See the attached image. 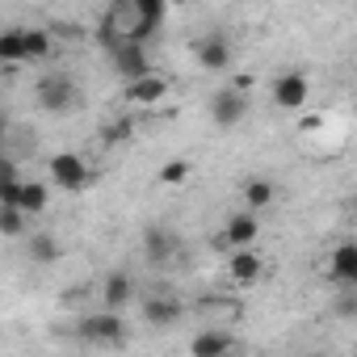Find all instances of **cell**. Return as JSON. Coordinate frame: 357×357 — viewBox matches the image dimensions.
I'll return each mask as SVG.
<instances>
[{
	"label": "cell",
	"mask_w": 357,
	"mask_h": 357,
	"mask_svg": "<svg viewBox=\"0 0 357 357\" xmlns=\"http://www.w3.org/2000/svg\"><path fill=\"white\" fill-rule=\"evenodd\" d=\"M194 55H198L202 72H227L231 68V43L223 34H202L198 47H194Z\"/></svg>",
	"instance_id": "ba28073f"
},
{
	"label": "cell",
	"mask_w": 357,
	"mask_h": 357,
	"mask_svg": "<svg viewBox=\"0 0 357 357\" xmlns=\"http://www.w3.org/2000/svg\"><path fill=\"white\" fill-rule=\"evenodd\" d=\"M336 315H357V294H344V298H336Z\"/></svg>",
	"instance_id": "d4e9b609"
},
{
	"label": "cell",
	"mask_w": 357,
	"mask_h": 357,
	"mask_svg": "<svg viewBox=\"0 0 357 357\" xmlns=\"http://www.w3.org/2000/svg\"><path fill=\"white\" fill-rule=\"evenodd\" d=\"M273 198H278V185H273V181H265V176H252V181L244 185V206H248V215L269 211V206H273Z\"/></svg>",
	"instance_id": "e0dca14e"
},
{
	"label": "cell",
	"mask_w": 357,
	"mask_h": 357,
	"mask_svg": "<svg viewBox=\"0 0 357 357\" xmlns=\"http://www.w3.org/2000/svg\"><path fill=\"white\" fill-rule=\"evenodd\" d=\"M130 135V122H114L109 126V143H118V139H126Z\"/></svg>",
	"instance_id": "484cf974"
},
{
	"label": "cell",
	"mask_w": 357,
	"mask_h": 357,
	"mask_svg": "<svg viewBox=\"0 0 357 357\" xmlns=\"http://www.w3.org/2000/svg\"><path fill=\"white\" fill-rule=\"evenodd\" d=\"M353 215H357V194H353Z\"/></svg>",
	"instance_id": "4316f807"
},
{
	"label": "cell",
	"mask_w": 357,
	"mask_h": 357,
	"mask_svg": "<svg viewBox=\"0 0 357 357\" xmlns=\"http://www.w3.org/2000/svg\"><path fill=\"white\" fill-rule=\"evenodd\" d=\"M328 278L336 286H357V244H336L332 257H328Z\"/></svg>",
	"instance_id": "30bf717a"
},
{
	"label": "cell",
	"mask_w": 357,
	"mask_h": 357,
	"mask_svg": "<svg viewBox=\"0 0 357 357\" xmlns=\"http://www.w3.org/2000/svg\"><path fill=\"white\" fill-rule=\"evenodd\" d=\"M353 357H357V353H353Z\"/></svg>",
	"instance_id": "f1b7e54d"
},
{
	"label": "cell",
	"mask_w": 357,
	"mask_h": 357,
	"mask_svg": "<svg viewBox=\"0 0 357 357\" xmlns=\"http://www.w3.org/2000/svg\"><path fill=\"white\" fill-rule=\"evenodd\" d=\"M26 252H30L34 265H51V261H59V240L51 231H34L30 244H26Z\"/></svg>",
	"instance_id": "ac0fdd59"
},
{
	"label": "cell",
	"mask_w": 357,
	"mask_h": 357,
	"mask_svg": "<svg viewBox=\"0 0 357 357\" xmlns=\"http://www.w3.org/2000/svg\"><path fill=\"white\" fill-rule=\"evenodd\" d=\"M244 114H248V97H244L240 89H219V93L211 97V118H215V126L231 130V126L244 122Z\"/></svg>",
	"instance_id": "8992f818"
},
{
	"label": "cell",
	"mask_w": 357,
	"mask_h": 357,
	"mask_svg": "<svg viewBox=\"0 0 357 357\" xmlns=\"http://www.w3.org/2000/svg\"><path fill=\"white\" fill-rule=\"evenodd\" d=\"M231 353V332L223 328H206L190 340V357H227Z\"/></svg>",
	"instance_id": "4fadbf2b"
},
{
	"label": "cell",
	"mask_w": 357,
	"mask_h": 357,
	"mask_svg": "<svg viewBox=\"0 0 357 357\" xmlns=\"http://www.w3.org/2000/svg\"><path fill=\"white\" fill-rule=\"evenodd\" d=\"M315 357H328V353H315Z\"/></svg>",
	"instance_id": "83f0119b"
},
{
	"label": "cell",
	"mask_w": 357,
	"mask_h": 357,
	"mask_svg": "<svg viewBox=\"0 0 357 357\" xmlns=\"http://www.w3.org/2000/svg\"><path fill=\"white\" fill-rule=\"evenodd\" d=\"M76 101H80V89L68 72H55V76L38 80V105L47 114H68V109H76Z\"/></svg>",
	"instance_id": "7a4b0ae2"
},
{
	"label": "cell",
	"mask_w": 357,
	"mask_h": 357,
	"mask_svg": "<svg viewBox=\"0 0 357 357\" xmlns=\"http://www.w3.org/2000/svg\"><path fill=\"white\" fill-rule=\"evenodd\" d=\"M0 231H5V236H22V231H26V211L0 206Z\"/></svg>",
	"instance_id": "603a6c76"
},
{
	"label": "cell",
	"mask_w": 357,
	"mask_h": 357,
	"mask_svg": "<svg viewBox=\"0 0 357 357\" xmlns=\"http://www.w3.org/2000/svg\"><path fill=\"white\" fill-rule=\"evenodd\" d=\"M47 202H51V190H47L43 181H26V190H22V211H26V215H43Z\"/></svg>",
	"instance_id": "7402d4cb"
},
{
	"label": "cell",
	"mask_w": 357,
	"mask_h": 357,
	"mask_svg": "<svg viewBox=\"0 0 357 357\" xmlns=\"http://www.w3.org/2000/svg\"><path fill=\"white\" fill-rule=\"evenodd\" d=\"M185 315V307L176 303V298H164V294H151V298H143V319L151 324V328H172L176 319Z\"/></svg>",
	"instance_id": "7c38bea8"
},
{
	"label": "cell",
	"mask_w": 357,
	"mask_h": 357,
	"mask_svg": "<svg viewBox=\"0 0 357 357\" xmlns=\"http://www.w3.org/2000/svg\"><path fill=\"white\" fill-rule=\"evenodd\" d=\"M257 236H261V223H257V215H248V211L231 215V219H227V227H223V240L231 244V252L252 248V244H257Z\"/></svg>",
	"instance_id": "9c48e42d"
},
{
	"label": "cell",
	"mask_w": 357,
	"mask_h": 357,
	"mask_svg": "<svg viewBox=\"0 0 357 357\" xmlns=\"http://www.w3.org/2000/svg\"><path fill=\"white\" fill-rule=\"evenodd\" d=\"M114 68H118V76H122L126 84H135V80H143V76H155V72H151V59H147V47H139V43H122V47L114 51Z\"/></svg>",
	"instance_id": "52a82bcc"
},
{
	"label": "cell",
	"mask_w": 357,
	"mask_h": 357,
	"mask_svg": "<svg viewBox=\"0 0 357 357\" xmlns=\"http://www.w3.org/2000/svg\"><path fill=\"white\" fill-rule=\"evenodd\" d=\"M51 59V30H26V63H43Z\"/></svg>",
	"instance_id": "44dd1931"
},
{
	"label": "cell",
	"mask_w": 357,
	"mask_h": 357,
	"mask_svg": "<svg viewBox=\"0 0 357 357\" xmlns=\"http://www.w3.org/2000/svg\"><path fill=\"white\" fill-rule=\"evenodd\" d=\"M0 63H26V30L0 34Z\"/></svg>",
	"instance_id": "d6986e66"
},
{
	"label": "cell",
	"mask_w": 357,
	"mask_h": 357,
	"mask_svg": "<svg viewBox=\"0 0 357 357\" xmlns=\"http://www.w3.org/2000/svg\"><path fill=\"white\" fill-rule=\"evenodd\" d=\"M51 181L59 185V190H68V194H76V190H84L89 185V160L84 155H76V151H55L51 155Z\"/></svg>",
	"instance_id": "3957f363"
},
{
	"label": "cell",
	"mask_w": 357,
	"mask_h": 357,
	"mask_svg": "<svg viewBox=\"0 0 357 357\" xmlns=\"http://www.w3.org/2000/svg\"><path fill=\"white\" fill-rule=\"evenodd\" d=\"M0 172H5V190H0V206H17L22 211V190H26V181L17 176V168L5 160L0 164Z\"/></svg>",
	"instance_id": "ffe728a7"
},
{
	"label": "cell",
	"mask_w": 357,
	"mask_h": 357,
	"mask_svg": "<svg viewBox=\"0 0 357 357\" xmlns=\"http://www.w3.org/2000/svg\"><path fill=\"white\" fill-rule=\"evenodd\" d=\"M307 101H311V80H307V72L290 68V72H282V76L273 80V105H278V109H303Z\"/></svg>",
	"instance_id": "277c9868"
},
{
	"label": "cell",
	"mask_w": 357,
	"mask_h": 357,
	"mask_svg": "<svg viewBox=\"0 0 357 357\" xmlns=\"http://www.w3.org/2000/svg\"><path fill=\"white\" fill-rule=\"evenodd\" d=\"M185 176H190V160H168L160 168V185H181Z\"/></svg>",
	"instance_id": "cb8c5ba5"
},
{
	"label": "cell",
	"mask_w": 357,
	"mask_h": 357,
	"mask_svg": "<svg viewBox=\"0 0 357 357\" xmlns=\"http://www.w3.org/2000/svg\"><path fill=\"white\" fill-rule=\"evenodd\" d=\"M126 303H135V282H130V273L114 269L101 286V311H122Z\"/></svg>",
	"instance_id": "8fae6325"
},
{
	"label": "cell",
	"mask_w": 357,
	"mask_h": 357,
	"mask_svg": "<svg viewBox=\"0 0 357 357\" xmlns=\"http://www.w3.org/2000/svg\"><path fill=\"white\" fill-rule=\"evenodd\" d=\"M164 97H168V80H160V76H143V80L126 84V101H135V105H155Z\"/></svg>",
	"instance_id": "2e32d148"
},
{
	"label": "cell",
	"mask_w": 357,
	"mask_h": 357,
	"mask_svg": "<svg viewBox=\"0 0 357 357\" xmlns=\"http://www.w3.org/2000/svg\"><path fill=\"white\" fill-rule=\"evenodd\" d=\"M168 17V9H164V0H135V22L126 26V43H147L151 34H155V26Z\"/></svg>",
	"instance_id": "5b68a950"
},
{
	"label": "cell",
	"mask_w": 357,
	"mask_h": 357,
	"mask_svg": "<svg viewBox=\"0 0 357 357\" xmlns=\"http://www.w3.org/2000/svg\"><path fill=\"white\" fill-rule=\"evenodd\" d=\"M76 336H80L84 344H105V349H114V344L126 340V324H122L118 311H93V315H84V319L76 324Z\"/></svg>",
	"instance_id": "6da1fadb"
},
{
	"label": "cell",
	"mask_w": 357,
	"mask_h": 357,
	"mask_svg": "<svg viewBox=\"0 0 357 357\" xmlns=\"http://www.w3.org/2000/svg\"><path fill=\"white\" fill-rule=\"evenodd\" d=\"M261 269H265V261H261L252 248H244V252H231V257H227V278H231V282H240V286L257 282V278H261Z\"/></svg>",
	"instance_id": "9a60e30c"
},
{
	"label": "cell",
	"mask_w": 357,
	"mask_h": 357,
	"mask_svg": "<svg viewBox=\"0 0 357 357\" xmlns=\"http://www.w3.org/2000/svg\"><path fill=\"white\" fill-rule=\"evenodd\" d=\"M143 252H147L151 265H164V261L176 252V236H172L168 227H147V231H143Z\"/></svg>",
	"instance_id": "5bb4252c"
}]
</instances>
